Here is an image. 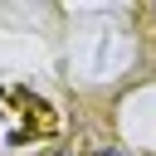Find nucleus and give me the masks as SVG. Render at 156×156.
I'll list each match as a JSON object with an SVG mask.
<instances>
[{
    "mask_svg": "<svg viewBox=\"0 0 156 156\" xmlns=\"http://www.w3.org/2000/svg\"><path fill=\"white\" fill-rule=\"evenodd\" d=\"M98 156H132V151H127V146H102Z\"/></svg>",
    "mask_w": 156,
    "mask_h": 156,
    "instance_id": "obj_1",
    "label": "nucleus"
},
{
    "mask_svg": "<svg viewBox=\"0 0 156 156\" xmlns=\"http://www.w3.org/2000/svg\"><path fill=\"white\" fill-rule=\"evenodd\" d=\"M151 15H156V5H151Z\"/></svg>",
    "mask_w": 156,
    "mask_h": 156,
    "instance_id": "obj_2",
    "label": "nucleus"
}]
</instances>
